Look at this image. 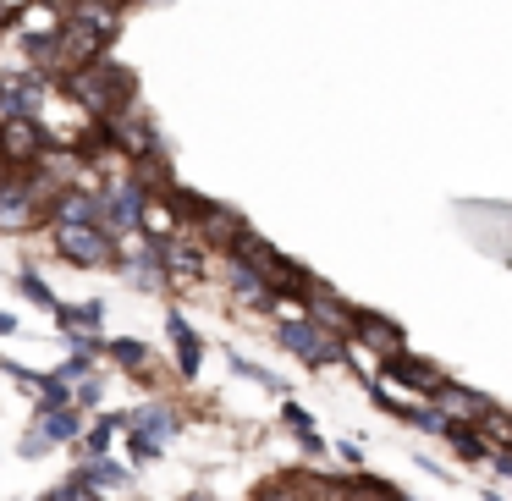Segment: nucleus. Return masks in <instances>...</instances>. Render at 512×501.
I'll use <instances>...</instances> for the list:
<instances>
[{
	"label": "nucleus",
	"instance_id": "nucleus-1",
	"mask_svg": "<svg viewBox=\"0 0 512 501\" xmlns=\"http://www.w3.org/2000/svg\"><path fill=\"white\" fill-rule=\"evenodd\" d=\"M67 89L94 122H116L122 111H133V72H122L116 61H94V67L67 72Z\"/></svg>",
	"mask_w": 512,
	"mask_h": 501
},
{
	"label": "nucleus",
	"instance_id": "nucleus-2",
	"mask_svg": "<svg viewBox=\"0 0 512 501\" xmlns=\"http://www.w3.org/2000/svg\"><path fill=\"white\" fill-rule=\"evenodd\" d=\"M50 144H56V133L39 116H0V160L12 171H34Z\"/></svg>",
	"mask_w": 512,
	"mask_h": 501
},
{
	"label": "nucleus",
	"instance_id": "nucleus-3",
	"mask_svg": "<svg viewBox=\"0 0 512 501\" xmlns=\"http://www.w3.org/2000/svg\"><path fill=\"white\" fill-rule=\"evenodd\" d=\"M276 342L287 347V353H298L309 369L336 364V358H342V336L325 331L320 320H281V325H276Z\"/></svg>",
	"mask_w": 512,
	"mask_h": 501
},
{
	"label": "nucleus",
	"instance_id": "nucleus-4",
	"mask_svg": "<svg viewBox=\"0 0 512 501\" xmlns=\"http://www.w3.org/2000/svg\"><path fill=\"white\" fill-rule=\"evenodd\" d=\"M45 221V204L34 193V171H6L0 182V232H34Z\"/></svg>",
	"mask_w": 512,
	"mask_h": 501
},
{
	"label": "nucleus",
	"instance_id": "nucleus-5",
	"mask_svg": "<svg viewBox=\"0 0 512 501\" xmlns=\"http://www.w3.org/2000/svg\"><path fill=\"white\" fill-rule=\"evenodd\" d=\"M56 232V254L72 265H111L116 259V237L105 226H50Z\"/></svg>",
	"mask_w": 512,
	"mask_h": 501
},
{
	"label": "nucleus",
	"instance_id": "nucleus-6",
	"mask_svg": "<svg viewBox=\"0 0 512 501\" xmlns=\"http://www.w3.org/2000/svg\"><path fill=\"white\" fill-rule=\"evenodd\" d=\"M78 424H83L78 419V402H72V408H61V413H39V424H28V435H23V446H17V452L34 463V457H45L56 441H78Z\"/></svg>",
	"mask_w": 512,
	"mask_h": 501
},
{
	"label": "nucleus",
	"instance_id": "nucleus-7",
	"mask_svg": "<svg viewBox=\"0 0 512 501\" xmlns=\"http://www.w3.org/2000/svg\"><path fill=\"white\" fill-rule=\"evenodd\" d=\"M45 78H28V72H0V111L6 116H39L45 111Z\"/></svg>",
	"mask_w": 512,
	"mask_h": 501
},
{
	"label": "nucleus",
	"instance_id": "nucleus-8",
	"mask_svg": "<svg viewBox=\"0 0 512 501\" xmlns=\"http://www.w3.org/2000/svg\"><path fill=\"white\" fill-rule=\"evenodd\" d=\"M380 375H386L391 386L430 391V397H441V391H446V375H441V369L419 364V358H408V353H386V364H380Z\"/></svg>",
	"mask_w": 512,
	"mask_h": 501
},
{
	"label": "nucleus",
	"instance_id": "nucleus-9",
	"mask_svg": "<svg viewBox=\"0 0 512 501\" xmlns=\"http://www.w3.org/2000/svg\"><path fill=\"white\" fill-rule=\"evenodd\" d=\"M193 232H199L204 243H215V248H226V254H232V243L248 232V226L237 221V215L226 210V204H210V199H204V210L193 215Z\"/></svg>",
	"mask_w": 512,
	"mask_h": 501
},
{
	"label": "nucleus",
	"instance_id": "nucleus-10",
	"mask_svg": "<svg viewBox=\"0 0 512 501\" xmlns=\"http://www.w3.org/2000/svg\"><path fill=\"white\" fill-rule=\"evenodd\" d=\"M347 336H358L369 353H402V331L391 320H380V314H369V309H353V331Z\"/></svg>",
	"mask_w": 512,
	"mask_h": 501
},
{
	"label": "nucleus",
	"instance_id": "nucleus-11",
	"mask_svg": "<svg viewBox=\"0 0 512 501\" xmlns=\"http://www.w3.org/2000/svg\"><path fill=\"white\" fill-rule=\"evenodd\" d=\"M226 281L237 287V298H243V303H254V309H276V287H270V281L259 276L248 259L232 254V265H226Z\"/></svg>",
	"mask_w": 512,
	"mask_h": 501
},
{
	"label": "nucleus",
	"instance_id": "nucleus-12",
	"mask_svg": "<svg viewBox=\"0 0 512 501\" xmlns=\"http://www.w3.org/2000/svg\"><path fill=\"white\" fill-rule=\"evenodd\" d=\"M160 248V265L171 270V281H193L204 270V248L199 243H188V237H166V243H155Z\"/></svg>",
	"mask_w": 512,
	"mask_h": 501
},
{
	"label": "nucleus",
	"instance_id": "nucleus-13",
	"mask_svg": "<svg viewBox=\"0 0 512 501\" xmlns=\"http://www.w3.org/2000/svg\"><path fill=\"white\" fill-rule=\"evenodd\" d=\"M67 17L83 28H94V34H105V39H116V28H122V6H116V0H72Z\"/></svg>",
	"mask_w": 512,
	"mask_h": 501
},
{
	"label": "nucleus",
	"instance_id": "nucleus-14",
	"mask_svg": "<svg viewBox=\"0 0 512 501\" xmlns=\"http://www.w3.org/2000/svg\"><path fill=\"white\" fill-rule=\"evenodd\" d=\"M166 331H171V342H177V369L182 375H199V364H204V342H199V331H193L182 314H166Z\"/></svg>",
	"mask_w": 512,
	"mask_h": 501
},
{
	"label": "nucleus",
	"instance_id": "nucleus-15",
	"mask_svg": "<svg viewBox=\"0 0 512 501\" xmlns=\"http://www.w3.org/2000/svg\"><path fill=\"white\" fill-rule=\"evenodd\" d=\"M441 413H446V419H463V424H485V419H490V402L479 397V391L446 386V391H441Z\"/></svg>",
	"mask_w": 512,
	"mask_h": 501
},
{
	"label": "nucleus",
	"instance_id": "nucleus-16",
	"mask_svg": "<svg viewBox=\"0 0 512 501\" xmlns=\"http://www.w3.org/2000/svg\"><path fill=\"white\" fill-rule=\"evenodd\" d=\"M144 232L155 237V243L177 237V232H182V210H177V204H166V199H155V193H149V204H144Z\"/></svg>",
	"mask_w": 512,
	"mask_h": 501
},
{
	"label": "nucleus",
	"instance_id": "nucleus-17",
	"mask_svg": "<svg viewBox=\"0 0 512 501\" xmlns=\"http://www.w3.org/2000/svg\"><path fill=\"white\" fill-rule=\"evenodd\" d=\"M56 320H61V331H100L105 303H61Z\"/></svg>",
	"mask_w": 512,
	"mask_h": 501
},
{
	"label": "nucleus",
	"instance_id": "nucleus-18",
	"mask_svg": "<svg viewBox=\"0 0 512 501\" xmlns=\"http://www.w3.org/2000/svg\"><path fill=\"white\" fill-rule=\"evenodd\" d=\"M446 441H452L463 457H490V446L479 441V435H474V424H463V419H452V424H446Z\"/></svg>",
	"mask_w": 512,
	"mask_h": 501
},
{
	"label": "nucleus",
	"instance_id": "nucleus-19",
	"mask_svg": "<svg viewBox=\"0 0 512 501\" xmlns=\"http://www.w3.org/2000/svg\"><path fill=\"white\" fill-rule=\"evenodd\" d=\"M342 501H402L386 479H358V485H342Z\"/></svg>",
	"mask_w": 512,
	"mask_h": 501
},
{
	"label": "nucleus",
	"instance_id": "nucleus-20",
	"mask_svg": "<svg viewBox=\"0 0 512 501\" xmlns=\"http://www.w3.org/2000/svg\"><path fill=\"white\" fill-rule=\"evenodd\" d=\"M105 353H111L122 369H144L149 347H144V342H133V336H116V342H105Z\"/></svg>",
	"mask_w": 512,
	"mask_h": 501
},
{
	"label": "nucleus",
	"instance_id": "nucleus-21",
	"mask_svg": "<svg viewBox=\"0 0 512 501\" xmlns=\"http://www.w3.org/2000/svg\"><path fill=\"white\" fill-rule=\"evenodd\" d=\"M78 479H89V485H127V468L105 463V457H89V463L78 468Z\"/></svg>",
	"mask_w": 512,
	"mask_h": 501
},
{
	"label": "nucleus",
	"instance_id": "nucleus-22",
	"mask_svg": "<svg viewBox=\"0 0 512 501\" xmlns=\"http://www.w3.org/2000/svg\"><path fill=\"white\" fill-rule=\"evenodd\" d=\"M116 424H122V419H100L89 435H83V463H89V457H105V452H111V435H116Z\"/></svg>",
	"mask_w": 512,
	"mask_h": 501
},
{
	"label": "nucleus",
	"instance_id": "nucleus-23",
	"mask_svg": "<svg viewBox=\"0 0 512 501\" xmlns=\"http://www.w3.org/2000/svg\"><path fill=\"white\" fill-rule=\"evenodd\" d=\"M281 419H287V424H292V430H298V435H303V446H309V452H320V446H325V441H320V435H314V424H309V413H303V408H298V402H287V408H281Z\"/></svg>",
	"mask_w": 512,
	"mask_h": 501
},
{
	"label": "nucleus",
	"instance_id": "nucleus-24",
	"mask_svg": "<svg viewBox=\"0 0 512 501\" xmlns=\"http://www.w3.org/2000/svg\"><path fill=\"white\" fill-rule=\"evenodd\" d=\"M17 287H23V298H34V303H45V309H61L56 303V292L45 287V281L34 276V270H23V276H17Z\"/></svg>",
	"mask_w": 512,
	"mask_h": 501
},
{
	"label": "nucleus",
	"instance_id": "nucleus-25",
	"mask_svg": "<svg viewBox=\"0 0 512 501\" xmlns=\"http://www.w3.org/2000/svg\"><path fill=\"white\" fill-rule=\"evenodd\" d=\"M127 446H133V457H138V463H155V457H160V441H155V435H144V430H133V435H127Z\"/></svg>",
	"mask_w": 512,
	"mask_h": 501
},
{
	"label": "nucleus",
	"instance_id": "nucleus-26",
	"mask_svg": "<svg viewBox=\"0 0 512 501\" xmlns=\"http://www.w3.org/2000/svg\"><path fill=\"white\" fill-rule=\"evenodd\" d=\"M94 402H100V386H94V380H89V386L78 391V408H94Z\"/></svg>",
	"mask_w": 512,
	"mask_h": 501
},
{
	"label": "nucleus",
	"instance_id": "nucleus-27",
	"mask_svg": "<svg viewBox=\"0 0 512 501\" xmlns=\"http://www.w3.org/2000/svg\"><path fill=\"white\" fill-rule=\"evenodd\" d=\"M17 331V314H6V309H0V336H12Z\"/></svg>",
	"mask_w": 512,
	"mask_h": 501
},
{
	"label": "nucleus",
	"instance_id": "nucleus-28",
	"mask_svg": "<svg viewBox=\"0 0 512 501\" xmlns=\"http://www.w3.org/2000/svg\"><path fill=\"white\" fill-rule=\"evenodd\" d=\"M6 171H12V166H6V160H0V182H6Z\"/></svg>",
	"mask_w": 512,
	"mask_h": 501
},
{
	"label": "nucleus",
	"instance_id": "nucleus-29",
	"mask_svg": "<svg viewBox=\"0 0 512 501\" xmlns=\"http://www.w3.org/2000/svg\"><path fill=\"white\" fill-rule=\"evenodd\" d=\"M193 501H204V496H193Z\"/></svg>",
	"mask_w": 512,
	"mask_h": 501
}]
</instances>
